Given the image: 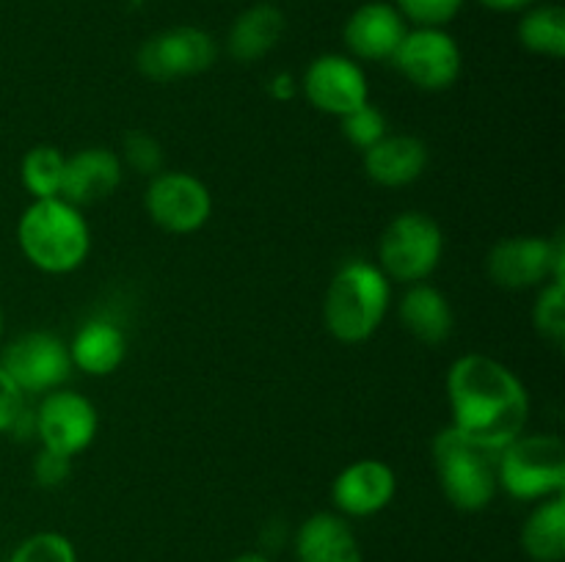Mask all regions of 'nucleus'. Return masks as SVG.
<instances>
[{"instance_id":"obj_1","label":"nucleus","mask_w":565,"mask_h":562,"mask_svg":"<svg viewBox=\"0 0 565 562\" xmlns=\"http://www.w3.org/2000/svg\"><path fill=\"white\" fill-rule=\"evenodd\" d=\"M450 424L469 441L500 455L524 433L530 395L513 369L483 353L456 358L445 380Z\"/></svg>"},{"instance_id":"obj_2","label":"nucleus","mask_w":565,"mask_h":562,"mask_svg":"<svg viewBox=\"0 0 565 562\" xmlns=\"http://www.w3.org/2000/svg\"><path fill=\"white\" fill-rule=\"evenodd\" d=\"M17 242L33 268L72 273L92 251V231L75 204L64 198H33L17 220Z\"/></svg>"},{"instance_id":"obj_3","label":"nucleus","mask_w":565,"mask_h":562,"mask_svg":"<svg viewBox=\"0 0 565 562\" xmlns=\"http://www.w3.org/2000/svg\"><path fill=\"white\" fill-rule=\"evenodd\" d=\"M390 279L379 264L351 259L331 279L323 301V323L342 345L367 342L390 312Z\"/></svg>"},{"instance_id":"obj_4","label":"nucleus","mask_w":565,"mask_h":562,"mask_svg":"<svg viewBox=\"0 0 565 562\" xmlns=\"http://www.w3.org/2000/svg\"><path fill=\"white\" fill-rule=\"evenodd\" d=\"M436 477L441 494L456 510L480 512L494 501L500 483H497V452L483 450L467 435L447 424L430 446Z\"/></svg>"},{"instance_id":"obj_5","label":"nucleus","mask_w":565,"mask_h":562,"mask_svg":"<svg viewBox=\"0 0 565 562\" xmlns=\"http://www.w3.org/2000/svg\"><path fill=\"white\" fill-rule=\"evenodd\" d=\"M497 483L519 501H541L565 490V444L552 433L516 435L497 455Z\"/></svg>"},{"instance_id":"obj_6","label":"nucleus","mask_w":565,"mask_h":562,"mask_svg":"<svg viewBox=\"0 0 565 562\" xmlns=\"http://www.w3.org/2000/svg\"><path fill=\"white\" fill-rule=\"evenodd\" d=\"M445 253L441 226L419 209H406L386 224L379 240V268L386 279L417 284L434 275Z\"/></svg>"},{"instance_id":"obj_7","label":"nucleus","mask_w":565,"mask_h":562,"mask_svg":"<svg viewBox=\"0 0 565 562\" xmlns=\"http://www.w3.org/2000/svg\"><path fill=\"white\" fill-rule=\"evenodd\" d=\"M486 273L502 290H533L546 281H565L563 235H519L497 242L486 257Z\"/></svg>"},{"instance_id":"obj_8","label":"nucleus","mask_w":565,"mask_h":562,"mask_svg":"<svg viewBox=\"0 0 565 562\" xmlns=\"http://www.w3.org/2000/svg\"><path fill=\"white\" fill-rule=\"evenodd\" d=\"M218 58L215 39L204 28L174 25L154 33L138 47L136 66L154 83L182 80L207 72Z\"/></svg>"},{"instance_id":"obj_9","label":"nucleus","mask_w":565,"mask_h":562,"mask_svg":"<svg viewBox=\"0 0 565 562\" xmlns=\"http://www.w3.org/2000/svg\"><path fill=\"white\" fill-rule=\"evenodd\" d=\"M0 369L22 395H47L61 389L72 372L70 345L50 331H28L0 353Z\"/></svg>"},{"instance_id":"obj_10","label":"nucleus","mask_w":565,"mask_h":562,"mask_svg":"<svg viewBox=\"0 0 565 562\" xmlns=\"http://www.w3.org/2000/svg\"><path fill=\"white\" fill-rule=\"evenodd\" d=\"M390 64L423 91H447L461 77L463 55L445 28H408Z\"/></svg>"},{"instance_id":"obj_11","label":"nucleus","mask_w":565,"mask_h":562,"mask_svg":"<svg viewBox=\"0 0 565 562\" xmlns=\"http://www.w3.org/2000/svg\"><path fill=\"white\" fill-rule=\"evenodd\" d=\"M143 207L152 224L169 235H193L213 215V196L199 176L185 171H160L149 180Z\"/></svg>"},{"instance_id":"obj_12","label":"nucleus","mask_w":565,"mask_h":562,"mask_svg":"<svg viewBox=\"0 0 565 562\" xmlns=\"http://www.w3.org/2000/svg\"><path fill=\"white\" fill-rule=\"evenodd\" d=\"M99 430V413L88 397L72 389H55L42 395L36 408V435L42 450L75 457L92 446Z\"/></svg>"},{"instance_id":"obj_13","label":"nucleus","mask_w":565,"mask_h":562,"mask_svg":"<svg viewBox=\"0 0 565 562\" xmlns=\"http://www.w3.org/2000/svg\"><path fill=\"white\" fill-rule=\"evenodd\" d=\"M301 91L315 110L329 116H345L370 99L367 75L351 55L326 53L307 66Z\"/></svg>"},{"instance_id":"obj_14","label":"nucleus","mask_w":565,"mask_h":562,"mask_svg":"<svg viewBox=\"0 0 565 562\" xmlns=\"http://www.w3.org/2000/svg\"><path fill=\"white\" fill-rule=\"evenodd\" d=\"M397 494L395 468L379 457H362L342 468L331 483V501L348 518H367L386 510Z\"/></svg>"},{"instance_id":"obj_15","label":"nucleus","mask_w":565,"mask_h":562,"mask_svg":"<svg viewBox=\"0 0 565 562\" xmlns=\"http://www.w3.org/2000/svg\"><path fill=\"white\" fill-rule=\"evenodd\" d=\"M408 22L386 0L362 3L342 28V42L348 53L359 61H392L397 44L403 42Z\"/></svg>"},{"instance_id":"obj_16","label":"nucleus","mask_w":565,"mask_h":562,"mask_svg":"<svg viewBox=\"0 0 565 562\" xmlns=\"http://www.w3.org/2000/svg\"><path fill=\"white\" fill-rule=\"evenodd\" d=\"M121 176H125V165H121L119 152L105 147H86L66 158L61 198L75 204L77 209L105 202L121 185Z\"/></svg>"},{"instance_id":"obj_17","label":"nucleus","mask_w":565,"mask_h":562,"mask_svg":"<svg viewBox=\"0 0 565 562\" xmlns=\"http://www.w3.org/2000/svg\"><path fill=\"white\" fill-rule=\"evenodd\" d=\"M428 143L408 132H390L375 147L362 152L364 174L384 187H406L428 169Z\"/></svg>"},{"instance_id":"obj_18","label":"nucleus","mask_w":565,"mask_h":562,"mask_svg":"<svg viewBox=\"0 0 565 562\" xmlns=\"http://www.w3.org/2000/svg\"><path fill=\"white\" fill-rule=\"evenodd\" d=\"M298 562H364L362 545L340 512H315L296 532Z\"/></svg>"},{"instance_id":"obj_19","label":"nucleus","mask_w":565,"mask_h":562,"mask_svg":"<svg viewBox=\"0 0 565 562\" xmlns=\"http://www.w3.org/2000/svg\"><path fill=\"white\" fill-rule=\"evenodd\" d=\"M397 317L414 339L428 347L445 345L456 328V314H452L447 295L436 290L434 284H425V281L408 287L406 295L401 298V306H397Z\"/></svg>"},{"instance_id":"obj_20","label":"nucleus","mask_w":565,"mask_h":562,"mask_svg":"<svg viewBox=\"0 0 565 562\" xmlns=\"http://www.w3.org/2000/svg\"><path fill=\"white\" fill-rule=\"evenodd\" d=\"M72 367L92 378L114 375L127 358V336L110 320H86L70 342Z\"/></svg>"},{"instance_id":"obj_21","label":"nucleus","mask_w":565,"mask_h":562,"mask_svg":"<svg viewBox=\"0 0 565 562\" xmlns=\"http://www.w3.org/2000/svg\"><path fill=\"white\" fill-rule=\"evenodd\" d=\"M285 11L274 3H254L237 14L226 33V53L241 64L265 58L285 36Z\"/></svg>"},{"instance_id":"obj_22","label":"nucleus","mask_w":565,"mask_h":562,"mask_svg":"<svg viewBox=\"0 0 565 562\" xmlns=\"http://www.w3.org/2000/svg\"><path fill=\"white\" fill-rule=\"evenodd\" d=\"M524 554L533 562H563L565 560V496L541 499L539 507L524 521L522 534Z\"/></svg>"},{"instance_id":"obj_23","label":"nucleus","mask_w":565,"mask_h":562,"mask_svg":"<svg viewBox=\"0 0 565 562\" xmlns=\"http://www.w3.org/2000/svg\"><path fill=\"white\" fill-rule=\"evenodd\" d=\"M519 44L535 55L563 58L565 55V11L555 3L530 6L522 11L516 28Z\"/></svg>"},{"instance_id":"obj_24","label":"nucleus","mask_w":565,"mask_h":562,"mask_svg":"<svg viewBox=\"0 0 565 562\" xmlns=\"http://www.w3.org/2000/svg\"><path fill=\"white\" fill-rule=\"evenodd\" d=\"M66 154L53 143H36L25 152L20 163L22 187L31 198H58L64 185Z\"/></svg>"},{"instance_id":"obj_25","label":"nucleus","mask_w":565,"mask_h":562,"mask_svg":"<svg viewBox=\"0 0 565 562\" xmlns=\"http://www.w3.org/2000/svg\"><path fill=\"white\" fill-rule=\"evenodd\" d=\"M533 325L546 342H565V281H546L533 306Z\"/></svg>"},{"instance_id":"obj_26","label":"nucleus","mask_w":565,"mask_h":562,"mask_svg":"<svg viewBox=\"0 0 565 562\" xmlns=\"http://www.w3.org/2000/svg\"><path fill=\"white\" fill-rule=\"evenodd\" d=\"M340 132L351 147H356L359 152H367L370 147L381 141L384 136H390V121H386L384 110H379L375 105H370V99L364 105H359L351 114L340 116Z\"/></svg>"},{"instance_id":"obj_27","label":"nucleus","mask_w":565,"mask_h":562,"mask_svg":"<svg viewBox=\"0 0 565 562\" xmlns=\"http://www.w3.org/2000/svg\"><path fill=\"white\" fill-rule=\"evenodd\" d=\"M121 165L132 169L141 176H158L166 171V154L158 138L147 130H127L121 136Z\"/></svg>"},{"instance_id":"obj_28","label":"nucleus","mask_w":565,"mask_h":562,"mask_svg":"<svg viewBox=\"0 0 565 562\" xmlns=\"http://www.w3.org/2000/svg\"><path fill=\"white\" fill-rule=\"evenodd\" d=\"M9 562H77V554L66 534L36 532L11 551Z\"/></svg>"},{"instance_id":"obj_29","label":"nucleus","mask_w":565,"mask_h":562,"mask_svg":"<svg viewBox=\"0 0 565 562\" xmlns=\"http://www.w3.org/2000/svg\"><path fill=\"white\" fill-rule=\"evenodd\" d=\"M467 0H395V9L414 28H445L461 14Z\"/></svg>"},{"instance_id":"obj_30","label":"nucleus","mask_w":565,"mask_h":562,"mask_svg":"<svg viewBox=\"0 0 565 562\" xmlns=\"http://www.w3.org/2000/svg\"><path fill=\"white\" fill-rule=\"evenodd\" d=\"M72 477V457L58 455V452L42 450L33 461V479L42 488H58Z\"/></svg>"},{"instance_id":"obj_31","label":"nucleus","mask_w":565,"mask_h":562,"mask_svg":"<svg viewBox=\"0 0 565 562\" xmlns=\"http://www.w3.org/2000/svg\"><path fill=\"white\" fill-rule=\"evenodd\" d=\"M25 411V395L17 389L14 380L0 369V433H9L20 424Z\"/></svg>"},{"instance_id":"obj_32","label":"nucleus","mask_w":565,"mask_h":562,"mask_svg":"<svg viewBox=\"0 0 565 562\" xmlns=\"http://www.w3.org/2000/svg\"><path fill=\"white\" fill-rule=\"evenodd\" d=\"M268 94L274 99H279V102H290V99H296L298 94V80L290 75V72H279V75L270 77Z\"/></svg>"},{"instance_id":"obj_33","label":"nucleus","mask_w":565,"mask_h":562,"mask_svg":"<svg viewBox=\"0 0 565 562\" xmlns=\"http://www.w3.org/2000/svg\"><path fill=\"white\" fill-rule=\"evenodd\" d=\"M480 6H486L489 11H502V14H516V11L530 9L535 0H478Z\"/></svg>"},{"instance_id":"obj_34","label":"nucleus","mask_w":565,"mask_h":562,"mask_svg":"<svg viewBox=\"0 0 565 562\" xmlns=\"http://www.w3.org/2000/svg\"><path fill=\"white\" fill-rule=\"evenodd\" d=\"M226 562H270L265 554H257V551H246V554H237Z\"/></svg>"},{"instance_id":"obj_35","label":"nucleus","mask_w":565,"mask_h":562,"mask_svg":"<svg viewBox=\"0 0 565 562\" xmlns=\"http://www.w3.org/2000/svg\"><path fill=\"white\" fill-rule=\"evenodd\" d=\"M3 325H6V317H3V306H0V339H3Z\"/></svg>"}]
</instances>
